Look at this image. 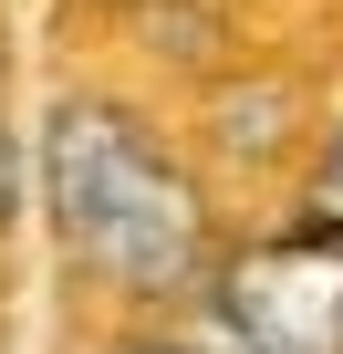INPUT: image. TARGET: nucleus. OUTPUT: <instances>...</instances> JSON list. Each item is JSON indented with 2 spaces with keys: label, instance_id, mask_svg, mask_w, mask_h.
<instances>
[{
  "label": "nucleus",
  "instance_id": "nucleus-3",
  "mask_svg": "<svg viewBox=\"0 0 343 354\" xmlns=\"http://www.w3.org/2000/svg\"><path fill=\"white\" fill-rule=\"evenodd\" d=\"M312 240H343V136H333V156L312 177Z\"/></svg>",
  "mask_w": 343,
  "mask_h": 354
},
{
  "label": "nucleus",
  "instance_id": "nucleus-1",
  "mask_svg": "<svg viewBox=\"0 0 343 354\" xmlns=\"http://www.w3.org/2000/svg\"><path fill=\"white\" fill-rule=\"evenodd\" d=\"M42 188H52V230L63 250L115 281V292H177L198 271V188L166 146L115 115V104H63L42 136Z\"/></svg>",
  "mask_w": 343,
  "mask_h": 354
},
{
  "label": "nucleus",
  "instance_id": "nucleus-5",
  "mask_svg": "<svg viewBox=\"0 0 343 354\" xmlns=\"http://www.w3.org/2000/svg\"><path fill=\"white\" fill-rule=\"evenodd\" d=\"M135 354H188V344H135Z\"/></svg>",
  "mask_w": 343,
  "mask_h": 354
},
{
  "label": "nucleus",
  "instance_id": "nucleus-4",
  "mask_svg": "<svg viewBox=\"0 0 343 354\" xmlns=\"http://www.w3.org/2000/svg\"><path fill=\"white\" fill-rule=\"evenodd\" d=\"M11 198H21V146L0 136V219H11Z\"/></svg>",
  "mask_w": 343,
  "mask_h": 354
},
{
  "label": "nucleus",
  "instance_id": "nucleus-2",
  "mask_svg": "<svg viewBox=\"0 0 343 354\" xmlns=\"http://www.w3.org/2000/svg\"><path fill=\"white\" fill-rule=\"evenodd\" d=\"M219 313L250 354H343V240H260L219 271Z\"/></svg>",
  "mask_w": 343,
  "mask_h": 354
}]
</instances>
